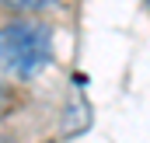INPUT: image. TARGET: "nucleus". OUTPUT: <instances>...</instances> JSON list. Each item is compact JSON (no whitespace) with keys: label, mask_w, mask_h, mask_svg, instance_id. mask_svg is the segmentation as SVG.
I'll return each mask as SVG.
<instances>
[{"label":"nucleus","mask_w":150,"mask_h":143,"mask_svg":"<svg viewBox=\"0 0 150 143\" xmlns=\"http://www.w3.org/2000/svg\"><path fill=\"white\" fill-rule=\"evenodd\" d=\"M52 63V28L38 18L0 25V67L18 80H35Z\"/></svg>","instance_id":"nucleus-1"},{"label":"nucleus","mask_w":150,"mask_h":143,"mask_svg":"<svg viewBox=\"0 0 150 143\" xmlns=\"http://www.w3.org/2000/svg\"><path fill=\"white\" fill-rule=\"evenodd\" d=\"M42 143H59V140H42Z\"/></svg>","instance_id":"nucleus-5"},{"label":"nucleus","mask_w":150,"mask_h":143,"mask_svg":"<svg viewBox=\"0 0 150 143\" xmlns=\"http://www.w3.org/2000/svg\"><path fill=\"white\" fill-rule=\"evenodd\" d=\"M7 7H11V11H21V14H35L42 7H49V0H11Z\"/></svg>","instance_id":"nucleus-3"},{"label":"nucleus","mask_w":150,"mask_h":143,"mask_svg":"<svg viewBox=\"0 0 150 143\" xmlns=\"http://www.w3.org/2000/svg\"><path fill=\"white\" fill-rule=\"evenodd\" d=\"M11 108H14V91L0 80V119H7V115H11Z\"/></svg>","instance_id":"nucleus-4"},{"label":"nucleus","mask_w":150,"mask_h":143,"mask_svg":"<svg viewBox=\"0 0 150 143\" xmlns=\"http://www.w3.org/2000/svg\"><path fill=\"white\" fill-rule=\"evenodd\" d=\"M91 119H94L91 101H87L80 91H74V98L67 101V108H63V119H59V133H63V140L87 133V129H91Z\"/></svg>","instance_id":"nucleus-2"}]
</instances>
